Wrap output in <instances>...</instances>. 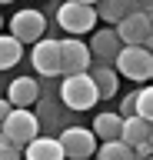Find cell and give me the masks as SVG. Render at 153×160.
Masks as SVG:
<instances>
[{"mask_svg": "<svg viewBox=\"0 0 153 160\" xmlns=\"http://www.w3.org/2000/svg\"><path fill=\"white\" fill-rule=\"evenodd\" d=\"M113 70L127 80H153V50H146L143 43H133V47H123L113 60Z\"/></svg>", "mask_w": 153, "mask_h": 160, "instance_id": "6da1fadb", "label": "cell"}, {"mask_svg": "<svg viewBox=\"0 0 153 160\" xmlns=\"http://www.w3.org/2000/svg\"><path fill=\"white\" fill-rule=\"evenodd\" d=\"M97 160H136V153H133V147L123 143V140H103Z\"/></svg>", "mask_w": 153, "mask_h": 160, "instance_id": "ac0fdd59", "label": "cell"}, {"mask_svg": "<svg viewBox=\"0 0 153 160\" xmlns=\"http://www.w3.org/2000/svg\"><path fill=\"white\" fill-rule=\"evenodd\" d=\"M57 23H60L70 37H80V33L93 30V23H97V7L67 0V3H60V10H57Z\"/></svg>", "mask_w": 153, "mask_h": 160, "instance_id": "277c9868", "label": "cell"}, {"mask_svg": "<svg viewBox=\"0 0 153 160\" xmlns=\"http://www.w3.org/2000/svg\"><path fill=\"white\" fill-rule=\"evenodd\" d=\"M87 160H93V157H87Z\"/></svg>", "mask_w": 153, "mask_h": 160, "instance_id": "4dcf8cb0", "label": "cell"}, {"mask_svg": "<svg viewBox=\"0 0 153 160\" xmlns=\"http://www.w3.org/2000/svg\"><path fill=\"white\" fill-rule=\"evenodd\" d=\"M23 57V43L13 33H0V70H10L17 67Z\"/></svg>", "mask_w": 153, "mask_h": 160, "instance_id": "2e32d148", "label": "cell"}, {"mask_svg": "<svg viewBox=\"0 0 153 160\" xmlns=\"http://www.w3.org/2000/svg\"><path fill=\"white\" fill-rule=\"evenodd\" d=\"M123 143H130V147H140V143H146L150 140V120L143 117H123V133H120Z\"/></svg>", "mask_w": 153, "mask_h": 160, "instance_id": "4fadbf2b", "label": "cell"}, {"mask_svg": "<svg viewBox=\"0 0 153 160\" xmlns=\"http://www.w3.org/2000/svg\"><path fill=\"white\" fill-rule=\"evenodd\" d=\"M10 110H13V103H10L7 97H0V123H3V120L10 117Z\"/></svg>", "mask_w": 153, "mask_h": 160, "instance_id": "7402d4cb", "label": "cell"}, {"mask_svg": "<svg viewBox=\"0 0 153 160\" xmlns=\"http://www.w3.org/2000/svg\"><path fill=\"white\" fill-rule=\"evenodd\" d=\"M93 133H97L100 140H120L123 117H120V113H100V117L93 120Z\"/></svg>", "mask_w": 153, "mask_h": 160, "instance_id": "e0dca14e", "label": "cell"}, {"mask_svg": "<svg viewBox=\"0 0 153 160\" xmlns=\"http://www.w3.org/2000/svg\"><path fill=\"white\" fill-rule=\"evenodd\" d=\"M90 77L93 83H97V93H100V100H110L113 93H117V70L107 67V63H97V67H90Z\"/></svg>", "mask_w": 153, "mask_h": 160, "instance_id": "9a60e30c", "label": "cell"}, {"mask_svg": "<svg viewBox=\"0 0 153 160\" xmlns=\"http://www.w3.org/2000/svg\"><path fill=\"white\" fill-rule=\"evenodd\" d=\"M133 10H136V0H100L97 3V17L107 20V23H120Z\"/></svg>", "mask_w": 153, "mask_h": 160, "instance_id": "5bb4252c", "label": "cell"}, {"mask_svg": "<svg viewBox=\"0 0 153 160\" xmlns=\"http://www.w3.org/2000/svg\"><path fill=\"white\" fill-rule=\"evenodd\" d=\"M136 117H143V120L153 123V83H146V87L136 90Z\"/></svg>", "mask_w": 153, "mask_h": 160, "instance_id": "d6986e66", "label": "cell"}, {"mask_svg": "<svg viewBox=\"0 0 153 160\" xmlns=\"http://www.w3.org/2000/svg\"><path fill=\"white\" fill-rule=\"evenodd\" d=\"M133 113H136V93H130L123 100V107H120V117H133Z\"/></svg>", "mask_w": 153, "mask_h": 160, "instance_id": "44dd1931", "label": "cell"}, {"mask_svg": "<svg viewBox=\"0 0 153 160\" xmlns=\"http://www.w3.org/2000/svg\"><path fill=\"white\" fill-rule=\"evenodd\" d=\"M150 17L143 13V10H133V13H127V17L117 23V37L123 40V47H133V43H146V37H150Z\"/></svg>", "mask_w": 153, "mask_h": 160, "instance_id": "9c48e42d", "label": "cell"}, {"mask_svg": "<svg viewBox=\"0 0 153 160\" xmlns=\"http://www.w3.org/2000/svg\"><path fill=\"white\" fill-rule=\"evenodd\" d=\"M146 50H153V30H150V37H146V43H143Z\"/></svg>", "mask_w": 153, "mask_h": 160, "instance_id": "cb8c5ba5", "label": "cell"}, {"mask_svg": "<svg viewBox=\"0 0 153 160\" xmlns=\"http://www.w3.org/2000/svg\"><path fill=\"white\" fill-rule=\"evenodd\" d=\"M150 7H153V0H136V10H143V13H146Z\"/></svg>", "mask_w": 153, "mask_h": 160, "instance_id": "603a6c76", "label": "cell"}, {"mask_svg": "<svg viewBox=\"0 0 153 160\" xmlns=\"http://www.w3.org/2000/svg\"><path fill=\"white\" fill-rule=\"evenodd\" d=\"M0 160H20V147H13L10 140L0 137Z\"/></svg>", "mask_w": 153, "mask_h": 160, "instance_id": "ffe728a7", "label": "cell"}, {"mask_svg": "<svg viewBox=\"0 0 153 160\" xmlns=\"http://www.w3.org/2000/svg\"><path fill=\"white\" fill-rule=\"evenodd\" d=\"M23 160H67V153H63L60 137H37L23 147Z\"/></svg>", "mask_w": 153, "mask_h": 160, "instance_id": "8fae6325", "label": "cell"}, {"mask_svg": "<svg viewBox=\"0 0 153 160\" xmlns=\"http://www.w3.org/2000/svg\"><path fill=\"white\" fill-rule=\"evenodd\" d=\"M37 97H40V87H37V80H33V77H17V80H10L7 100H10L13 107H30Z\"/></svg>", "mask_w": 153, "mask_h": 160, "instance_id": "7c38bea8", "label": "cell"}, {"mask_svg": "<svg viewBox=\"0 0 153 160\" xmlns=\"http://www.w3.org/2000/svg\"><path fill=\"white\" fill-rule=\"evenodd\" d=\"M0 30H3V17H0Z\"/></svg>", "mask_w": 153, "mask_h": 160, "instance_id": "f1b7e54d", "label": "cell"}, {"mask_svg": "<svg viewBox=\"0 0 153 160\" xmlns=\"http://www.w3.org/2000/svg\"><path fill=\"white\" fill-rule=\"evenodd\" d=\"M30 60H33V70L40 77H57L63 73V60H60V40H50V37H40L30 50Z\"/></svg>", "mask_w": 153, "mask_h": 160, "instance_id": "5b68a950", "label": "cell"}, {"mask_svg": "<svg viewBox=\"0 0 153 160\" xmlns=\"http://www.w3.org/2000/svg\"><path fill=\"white\" fill-rule=\"evenodd\" d=\"M77 3H87V7H97L100 0H77Z\"/></svg>", "mask_w": 153, "mask_h": 160, "instance_id": "d4e9b609", "label": "cell"}, {"mask_svg": "<svg viewBox=\"0 0 153 160\" xmlns=\"http://www.w3.org/2000/svg\"><path fill=\"white\" fill-rule=\"evenodd\" d=\"M43 30H47V20H43L40 10H17L10 20V33L20 43H37L43 37Z\"/></svg>", "mask_w": 153, "mask_h": 160, "instance_id": "ba28073f", "label": "cell"}, {"mask_svg": "<svg viewBox=\"0 0 153 160\" xmlns=\"http://www.w3.org/2000/svg\"><path fill=\"white\" fill-rule=\"evenodd\" d=\"M120 50H123V40L117 37V30H97L90 40V53L97 63H113Z\"/></svg>", "mask_w": 153, "mask_h": 160, "instance_id": "30bf717a", "label": "cell"}, {"mask_svg": "<svg viewBox=\"0 0 153 160\" xmlns=\"http://www.w3.org/2000/svg\"><path fill=\"white\" fill-rule=\"evenodd\" d=\"M0 137H3V123H0Z\"/></svg>", "mask_w": 153, "mask_h": 160, "instance_id": "4316f807", "label": "cell"}, {"mask_svg": "<svg viewBox=\"0 0 153 160\" xmlns=\"http://www.w3.org/2000/svg\"><path fill=\"white\" fill-rule=\"evenodd\" d=\"M40 127H37V117H33L27 107H13L10 117L3 120V140H10L13 147H27L30 140H37Z\"/></svg>", "mask_w": 153, "mask_h": 160, "instance_id": "3957f363", "label": "cell"}, {"mask_svg": "<svg viewBox=\"0 0 153 160\" xmlns=\"http://www.w3.org/2000/svg\"><path fill=\"white\" fill-rule=\"evenodd\" d=\"M60 143H63L67 160H87L97 150V133L87 130V127H67L60 133Z\"/></svg>", "mask_w": 153, "mask_h": 160, "instance_id": "52a82bcc", "label": "cell"}, {"mask_svg": "<svg viewBox=\"0 0 153 160\" xmlns=\"http://www.w3.org/2000/svg\"><path fill=\"white\" fill-rule=\"evenodd\" d=\"M0 3H13V0H0Z\"/></svg>", "mask_w": 153, "mask_h": 160, "instance_id": "83f0119b", "label": "cell"}, {"mask_svg": "<svg viewBox=\"0 0 153 160\" xmlns=\"http://www.w3.org/2000/svg\"><path fill=\"white\" fill-rule=\"evenodd\" d=\"M60 100H63V107H70V110H90L93 103L100 100L90 70H87V73H73V77L63 80L60 83Z\"/></svg>", "mask_w": 153, "mask_h": 160, "instance_id": "7a4b0ae2", "label": "cell"}, {"mask_svg": "<svg viewBox=\"0 0 153 160\" xmlns=\"http://www.w3.org/2000/svg\"><path fill=\"white\" fill-rule=\"evenodd\" d=\"M146 160H153V157H146Z\"/></svg>", "mask_w": 153, "mask_h": 160, "instance_id": "f546056e", "label": "cell"}, {"mask_svg": "<svg viewBox=\"0 0 153 160\" xmlns=\"http://www.w3.org/2000/svg\"><path fill=\"white\" fill-rule=\"evenodd\" d=\"M60 60H63V77H73V73H87L93 67V53L90 47L77 37L60 40Z\"/></svg>", "mask_w": 153, "mask_h": 160, "instance_id": "8992f818", "label": "cell"}, {"mask_svg": "<svg viewBox=\"0 0 153 160\" xmlns=\"http://www.w3.org/2000/svg\"><path fill=\"white\" fill-rule=\"evenodd\" d=\"M146 17H150V27H153V7H150V10H146Z\"/></svg>", "mask_w": 153, "mask_h": 160, "instance_id": "484cf974", "label": "cell"}]
</instances>
